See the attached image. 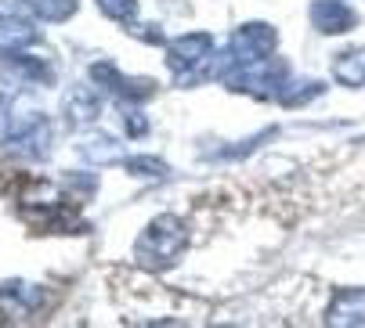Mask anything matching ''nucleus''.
Wrapping results in <instances>:
<instances>
[{"mask_svg":"<svg viewBox=\"0 0 365 328\" xmlns=\"http://www.w3.org/2000/svg\"><path fill=\"white\" fill-rule=\"evenodd\" d=\"M66 112H69V120L76 123H87V120H94V112H98V105L91 101V94L87 90H76V94H69L66 97Z\"/></svg>","mask_w":365,"mask_h":328,"instance_id":"nucleus-1","label":"nucleus"},{"mask_svg":"<svg viewBox=\"0 0 365 328\" xmlns=\"http://www.w3.org/2000/svg\"><path fill=\"white\" fill-rule=\"evenodd\" d=\"M33 11L43 15L47 22H62L76 11V0H33Z\"/></svg>","mask_w":365,"mask_h":328,"instance_id":"nucleus-2","label":"nucleus"},{"mask_svg":"<svg viewBox=\"0 0 365 328\" xmlns=\"http://www.w3.org/2000/svg\"><path fill=\"white\" fill-rule=\"evenodd\" d=\"M33 15V0H0V18L4 22H19Z\"/></svg>","mask_w":365,"mask_h":328,"instance_id":"nucleus-3","label":"nucleus"},{"mask_svg":"<svg viewBox=\"0 0 365 328\" xmlns=\"http://www.w3.org/2000/svg\"><path fill=\"white\" fill-rule=\"evenodd\" d=\"M98 4H101V11L113 15V18H123V15H130V11H134L130 0H98Z\"/></svg>","mask_w":365,"mask_h":328,"instance_id":"nucleus-4","label":"nucleus"},{"mask_svg":"<svg viewBox=\"0 0 365 328\" xmlns=\"http://www.w3.org/2000/svg\"><path fill=\"white\" fill-rule=\"evenodd\" d=\"M0 105H4V97H0Z\"/></svg>","mask_w":365,"mask_h":328,"instance_id":"nucleus-5","label":"nucleus"}]
</instances>
